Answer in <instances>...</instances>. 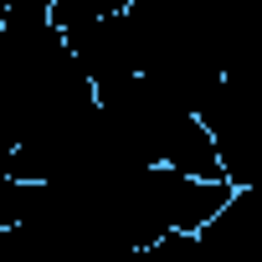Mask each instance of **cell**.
Here are the masks:
<instances>
[{"label": "cell", "mask_w": 262, "mask_h": 262, "mask_svg": "<svg viewBox=\"0 0 262 262\" xmlns=\"http://www.w3.org/2000/svg\"><path fill=\"white\" fill-rule=\"evenodd\" d=\"M201 123L231 190H262V62H236L211 88Z\"/></svg>", "instance_id": "cell-1"}]
</instances>
